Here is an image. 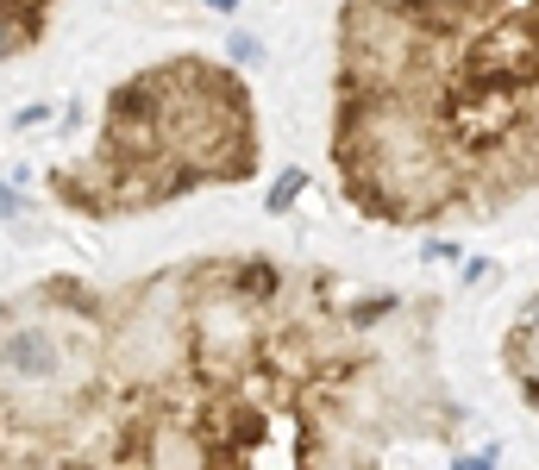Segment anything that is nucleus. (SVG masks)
Here are the masks:
<instances>
[{"instance_id": "3", "label": "nucleus", "mask_w": 539, "mask_h": 470, "mask_svg": "<svg viewBox=\"0 0 539 470\" xmlns=\"http://www.w3.org/2000/svg\"><path fill=\"white\" fill-rule=\"evenodd\" d=\"M301 188H308V176H301V170L276 176V182H270V214H289V207L301 201Z\"/></svg>"}, {"instance_id": "4", "label": "nucleus", "mask_w": 539, "mask_h": 470, "mask_svg": "<svg viewBox=\"0 0 539 470\" xmlns=\"http://www.w3.org/2000/svg\"><path fill=\"white\" fill-rule=\"evenodd\" d=\"M232 63H264V44H257V38H232Z\"/></svg>"}, {"instance_id": "1", "label": "nucleus", "mask_w": 539, "mask_h": 470, "mask_svg": "<svg viewBox=\"0 0 539 470\" xmlns=\"http://www.w3.org/2000/svg\"><path fill=\"white\" fill-rule=\"evenodd\" d=\"M0 364H7L13 376H26V383H51V376L63 370L57 339L44 333V326H19V333L0 339Z\"/></svg>"}, {"instance_id": "6", "label": "nucleus", "mask_w": 539, "mask_h": 470, "mask_svg": "<svg viewBox=\"0 0 539 470\" xmlns=\"http://www.w3.org/2000/svg\"><path fill=\"white\" fill-rule=\"evenodd\" d=\"M527 402H533V408H539V376H527Z\"/></svg>"}, {"instance_id": "7", "label": "nucleus", "mask_w": 539, "mask_h": 470, "mask_svg": "<svg viewBox=\"0 0 539 470\" xmlns=\"http://www.w3.org/2000/svg\"><path fill=\"white\" fill-rule=\"evenodd\" d=\"M0 214H13V188H0Z\"/></svg>"}, {"instance_id": "2", "label": "nucleus", "mask_w": 539, "mask_h": 470, "mask_svg": "<svg viewBox=\"0 0 539 470\" xmlns=\"http://www.w3.org/2000/svg\"><path fill=\"white\" fill-rule=\"evenodd\" d=\"M283 289V270L270 264V257H245L239 270H232V295H245V301H264Z\"/></svg>"}, {"instance_id": "5", "label": "nucleus", "mask_w": 539, "mask_h": 470, "mask_svg": "<svg viewBox=\"0 0 539 470\" xmlns=\"http://www.w3.org/2000/svg\"><path fill=\"white\" fill-rule=\"evenodd\" d=\"M458 470H496V445H483L477 458H458Z\"/></svg>"}]
</instances>
